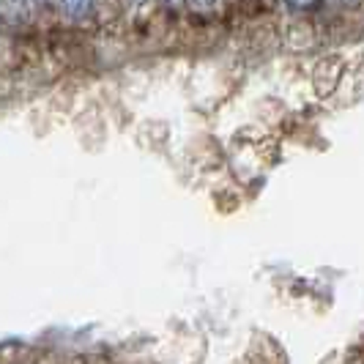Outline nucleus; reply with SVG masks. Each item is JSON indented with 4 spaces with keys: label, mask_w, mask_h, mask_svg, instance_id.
Returning <instances> with one entry per match:
<instances>
[{
    "label": "nucleus",
    "mask_w": 364,
    "mask_h": 364,
    "mask_svg": "<svg viewBox=\"0 0 364 364\" xmlns=\"http://www.w3.org/2000/svg\"><path fill=\"white\" fill-rule=\"evenodd\" d=\"M93 3L96 0H60V9L69 19H85L91 17Z\"/></svg>",
    "instance_id": "1"
},
{
    "label": "nucleus",
    "mask_w": 364,
    "mask_h": 364,
    "mask_svg": "<svg viewBox=\"0 0 364 364\" xmlns=\"http://www.w3.org/2000/svg\"><path fill=\"white\" fill-rule=\"evenodd\" d=\"M288 3V9L293 11H301V9H312V6H318L321 0H285Z\"/></svg>",
    "instance_id": "2"
},
{
    "label": "nucleus",
    "mask_w": 364,
    "mask_h": 364,
    "mask_svg": "<svg viewBox=\"0 0 364 364\" xmlns=\"http://www.w3.org/2000/svg\"><path fill=\"white\" fill-rule=\"evenodd\" d=\"M186 3H189L195 11H211V9L217 6V0H186Z\"/></svg>",
    "instance_id": "3"
},
{
    "label": "nucleus",
    "mask_w": 364,
    "mask_h": 364,
    "mask_svg": "<svg viewBox=\"0 0 364 364\" xmlns=\"http://www.w3.org/2000/svg\"><path fill=\"white\" fill-rule=\"evenodd\" d=\"M162 3L167 6V9H170V11H181L183 3H186V0H162Z\"/></svg>",
    "instance_id": "4"
},
{
    "label": "nucleus",
    "mask_w": 364,
    "mask_h": 364,
    "mask_svg": "<svg viewBox=\"0 0 364 364\" xmlns=\"http://www.w3.org/2000/svg\"><path fill=\"white\" fill-rule=\"evenodd\" d=\"M33 3H47V0H33Z\"/></svg>",
    "instance_id": "5"
}]
</instances>
